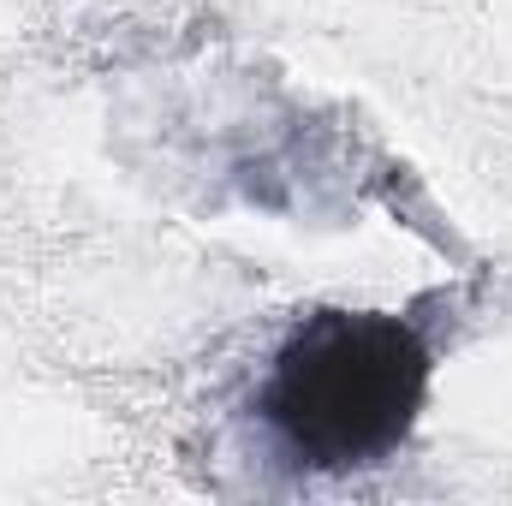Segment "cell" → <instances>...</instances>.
<instances>
[{"mask_svg":"<svg viewBox=\"0 0 512 506\" xmlns=\"http://www.w3.org/2000/svg\"><path fill=\"white\" fill-rule=\"evenodd\" d=\"M429 387V352L399 316H310L268 364L256 411L274 447L304 471L387 459Z\"/></svg>","mask_w":512,"mask_h":506,"instance_id":"cell-1","label":"cell"}]
</instances>
